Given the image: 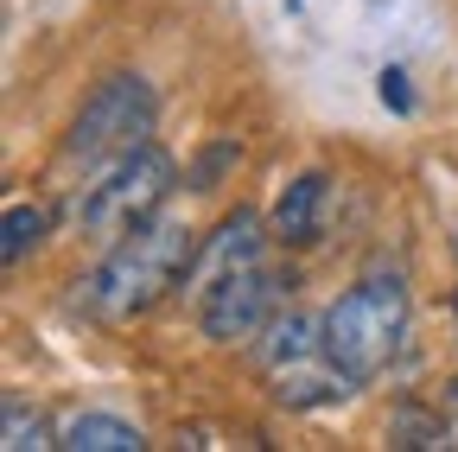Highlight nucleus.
I'll use <instances>...</instances> for the list:
<instances>
[{
  "label": "nucleus",
  "mask_w": 458,
  "mask_h": 452,
  "mask_svg": "<svg viewBox=\"0 0 458 452\" xmlns=\"http://www.w3.org/2000/svg\"><path fill=\"white\" fill-rule=\"evenodd\" d=\"M191 255H198V243H191L185 223L179 217H153L134 236L108 243V261L83 280V306L96 319H108V325H128V319L153 312L165 294H179Z\"/></svg>",
  "instance_id": "obj_1"
},
{
  "label": "nucleus",
  "mask_w": 458,
  "mask_h": 452,
  "mask_svg": "<svg viewBox=\"0 0 458 452\" xmlns=\"http://www.w3.org/2000/svg\"><path fill=\"white\" fill-rule=\"evenodd\" d=\"M401 337H408V287H401V274H363L325 312V357L357 388L394 363Z\"/></svg>",
  "instance_id": "obj_2"
},
{
  "label": "nucleus",
  "mask_w": 458,
  "mask_h": 452,
  "mask_svg": "<svg viewBox=\"0 0 458 452\" xmlns=\"http://www.w3.org/2000/svg\"><path fill=\"white\" fill-rule=\"evenodd\" d=\"M172 179H179V166H172V153L153 147V141H140L134 153L96 166V179L77 192V223H83V236H96V243L134 236L140 223H153L159 204L172 198Z\"/></svg>",
  "instance_id": "obj_3"
},
{
  "label": "nucleus",
  "mask_w": 458,
  "mask_h": 452,
  "mask_svg": "<svg viewBox=\"0 0 458 452\" xmlns=\"http://www.w3.org/2000/svg\"><path fill=\"white\" fill-rule=\"evenodd\" d=\"M159 122V102H153V83L140 71H122V77H102L89 90V102L77 108V122L64 134V166H83V173H96V166L134 153Z\"/></svg>",
  "instance_id": "obj_4"
},
{
  "label": "nucleus",
  "mask_w": 458,
  "mask_h": 452,
  "mask_svg": "<svg viewBox=\"0 0 458 452\" xmlns=\"http://www.w3.org/2000/svg\"><path fill=\"white\" fill-rule=\"evenodd\" d=\"M286 287H293V280H280V274L261 268V261L210 280L204 300H198L204 337H210V345H255V337L280 319V294H286Z\"/></svg>",
  "instance_id": "obj_5"
},
{
  "label": "nucleus",
  "mask_w": 458,
  "mask_h": 452,
  "mask_svg": "<svg viewBox=\"0 0 458 452\" xmlns=\"http://www.w3.org/2000/svg\"><path fill=\"white\" fill-rule=\"evenodd\" d=\"M249 261H261V217H255V210H236V217H223V230L191 255V268H185V280H179V294H185V287L204 294L210 280L236 274V268H249Z\"/></svg>",
  "instance_id": "obj_6"
},
{
  "label": "nucleus",
  "mask_w": 458,
  "mask_h": 452,
  "mask_svg": "<svg viewBox=\"0 0 458 452\" xmlns=\"http://www.w3.org/2000/svg\"><path fill=\"white\" fill-rule=\"evenodd\" d=\"M325 198H331V179H325V173L286 179V192L274 198V243H286V249H312L318 230H325Z\"/></svg>",
  "instance_id": "obj_7"
},
{
  "label": "nucleus",
  "mask_w": 458,
  "mask_h": 452,
  "mask_svg": "<svg viewBox=\"0 0 458 452\" xmlns=\"http://www.w3.org/2000/svg\"><path fill=\"white\" fill-rule=\"evenodd\" d=\"M255 357H261L267 376H286V370H300V363L325 357V319H306V312L274 319V325L255 337Z\"/></svg>",
  "instance_id": "obj_8"
},
{
  "label": "nucleus",
  "mask_w": 458,
  "mask_h": 452,
  "mask_svg": "<svg viewBox=\"0 0 458 452\" xmlns=\"http://www.w3.org/2000/svg\"><path fill=\"white\" fill-rule=\"evenodd\" d=\"M57 446H71V452H140L147 433L122 414H71L57 427Z\"/></svg>",
  "instance_id": "obj_9"
},
{
  "label": "nucleus",
  "mask_w": 458,
  "mask_h": 452,
  "mask_svg": "<svg viewBox=\"0 0 458 452\" xmlns=\"http://www.w3.org/2000/svg\"><path fill=\"white\" fill-rule=\"evenodd\" d=\"M45 230H51V217H45L38 204H13V210H7V223H0V261L20 268V261L45 243Z\"/></svg>",
  "instance_id": "obj_10"
},
{
  "label": "nucleus",
  "mask_w": 458,
  "mask_h": 452,
  "mask_svg": "<svg viewBox=\"0 0 458 452\" xmlns=\"http://www.w3.org/2000/svg\"><path fill=\"white\" fill-rule=\"evenodd\" d=\"M0 446H7V452H45V446H57V439H51V421H45L38 408L7 402V421H0Z\"/></svg>",
  "instance_id": "obj_11"
},
{
  "label": "nucleus",
  "mask_w": 458,
  "mask_h": 452,
  "mask_svg": "<svg viewBox=\"0 0 458 452\" xmlns=\"http://www.w3.org/2000/svg\"><path fill=\"white\" fill-rule=\"evenodd\" d=\"M388 439L394 446H445V421L439 414H420L414 402H401L394 421H388Z\"/></svg>",
  "instance_id": "obj_12"
},
{
  "label": "nucleus",
  "mask_w": 458,
  "mask_h": 452,
  "mask_svg": "<svg viewBox=\"0 0 458 452\" xmlns=\"http://www.w3.org/2000/svg\"><path fill=\"white\" fill-rule=\"evenodd\" d=\"M376 90H382V108H394V115H414V90H408V71H401V64H388V71L376 77Z\"/></svg>",
  "instance_id": "obj_13"
},
{
  "label": "nucleus",
  "mask_w": 458,
  "mask_h": 452,
  "mask_svg": "<svg viewBox=\"0 0 458 452\" xmlns=\"http://www.w3.org/2000/svg\"><path fill=\"white\" fill-rule=\"evenodd\" d=\"M452 255H458V223H452Z\"/></svg>",
  "instance_id": "obj_14"
}]
</instances>
